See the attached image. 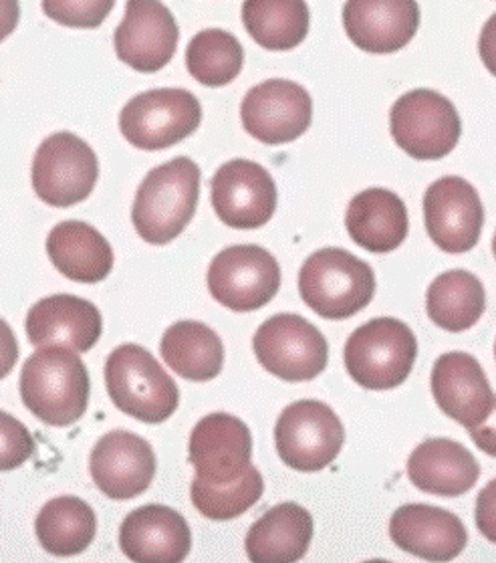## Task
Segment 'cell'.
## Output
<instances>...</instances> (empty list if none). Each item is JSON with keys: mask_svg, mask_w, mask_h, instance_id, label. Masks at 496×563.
<instances>
[{"mask_svg": "<svg viewBox=\"0 0 496 563\" xmlns=\"http://www.w3.org/2000/svg\"><path fill=\"white\" fill-rule=\"evenodd\" d=\"M19 393L41 422L57 429L71 427L89 406V372L77 352L65 345H45L24 362Z\"/></svg>", "mask_w": 496, "mask_h": 563, "instance_id": "1", "label": "cell"}, {"mask_svg": "<svg viewBox=\"0 0 496 563\" xmlns=\"http://www.w3.org/2000/svg\"><path fill=\"white\" fill-rule=\"evenodd\" d=\"M200 168L190 158L169 159L147 172L132 207L137 234L150 245H168L178 239L198 209Z\"/></svg>", "mask_w": 496, "mask_h": 563, "instance_id": "2", "label": "cell"}, {"mask_svg": "<svg viewBox=\"0 0 496 563\" xmlns=\"http://www.w3.org/2000/svg\"><path fill=\"white\" fill-rule=\"evenodd\" d=\"M106 386L120 412L145 424L166 422L180 405V390L142 345L123 343L106 362Z\"/></svg>", "mask_w": 496, "mask_h": 563, "instance_id": "3", "label": "cell"}, {"mask_svg": "<svg viewBox=\"0 0 496 563\" xmlns=\"http://www.w3.org/2000/svg\"><path fill=\"white\" fill-rule=\"evenodd\" d=\"M299 294L319 318L350 319L372 303L375 273L343 249H321L302 263Z\"/></svg>", "mask_w": 496, "mask_h": 563, "instance_id": "4", "label": "cell"}, {"mask_svg": "<svg viewBox=\"0 0 496 563\" xmlns=\"http://www.w3.org/2000/svg\"><path fill=\"white\" fill-rule=\"evenodd\" d=\"M418 357V340L404 321L377 318L353 331L343 362L351 378L367 390H392L408 380Z\"/></svg>", "mask_w": 496, "mask_h": 563, "instance_id": "5", "label": "cell"}, {"mask_svg": "<svg viewBox=\"0 0 496 563\" xmlns=\"http://www.w3.org/2000/svg\"><path fill=\"white\" fill-rule=\"evenodd\" d=\"M394 142L416 159H442L459 146L462 122L450 99L434 89L404 93L389 111Z\"/></svg>", "mask_w": 496, "mask_h": 563, "instance_id": "6", "label": "cell"}, {"mask_svg": "<svg viewBox=\"0 0 496 563\" xmlns=\"http://www.w3.org/2000/svg\"><path fill=\"white\" fill-rule=\"evenodd\" d=\"M202 122V106L186 89H152L128 101L121 110L123 137L140 150L157 152L180 144Z\"/></svg>", "mask_w": 496, "mask_h": 563, "instance_id": "7", "label": "cell"}, {"mask_svg": "<svg viewBox=\"0 0 496 563\" xmlns=\"http://www.w3.org/2000/svg\"><path fill=\"white\" fill-rule=\"evenodd\" d=\"M254 355L268 374L285 382L317 378L329 362L326 335L295 313H278L256 330Z\"/></svg>", "mask_w": 496, "mask_h": 563, "instance_id": "8", "label": "cell"}, {"mask_svg": "<svg viewBox=\"0 0 496 563\" xmlns=\"http://www.w3.org/2000/svg\"><path fill=\"white\" fill-rule=\"evenodd\" d=\"M99 178L93 147L69 132L48 135L33 159V190L48 207L69 209L89 198Z\"/></svg>", "mask_w": 496, "mask_h": 563, "instance_id": "9", "label": "cell"}, {"mask_svg": "<svg viewBox=\"0 0 496 563\" xmlns=\"http://www.w3.org/2000/svg\"><path fill=\"white\" fill-rule=\"evenodd\" d=\"M345 430L338 415L319 400H299L287 406L275 427V444L285 465L317 473L338 459Z\"/></svg>", "mask_w": 496, "mask_h": 563, "instance_id": "10", "label": "cell"}, {"mask_svg": "<svg viewBox=\"0 0 496 563\" xmlns=\"http://www.w3.org/2000/svg\"><path fill=\"white\" fill-rule=\"evenodd\" d=\"M208 289L218 303L236 313L256 311L280 289V267L263 246L234 245L220 251L208 267Z\"/></svg>", "mask_w": 496, "mask_h": 563, "instance_id": "11", "label": "cell"}, {"mask_svg": "<svg viewBox=\"0 0 496 563\" xmlns=\"http://www.w3.org/2000/svg\"><path fill=\"white\" fill-rule=\"evenodd\" d=\"M190 465L196 483L227 487L251 471L253 437L241 418L214 412L202 418L190 434Z\"/></svg>", "mask_w": 496, "mask_h": 563, "instance_id": "12", "label": "cell"}, {"mask_svg": "<svg viewBox=\"0 0 496 563\" xmlns=\"http://www.w3.org/2000/svg\"><path fill=\"white\" fill-rule=\"evenodd\" d=\"M244 130L254 140L280 146L301 137L313 120V99L289 79H268L254 86L241 106Z\"/></svg>", "mask_w": 496, "mask_h": 563, "instance_id": "13", "label": "cell"}, {"mask_svg": "<svg viewBox=\"0 0 496 563\" xmlns=\"http://www.w3.org/2000/svg\"><path fill=\"white\" fill-rule=\"evenodd\" d=\"M212 209L218 219L236 231L265 227L277 210V186L261 164L230 159L212 178Z\"/></svg>", "mask_w": 496, "mask_h": 563, "instance_id": "14", "label": "cell"}, {"mask_svg": "<svg viewBox=\"0 0 496 563\" xmlns=\"http://www.w3.org/2000/svg\"><path fill=\"white\" fill-rule=\"evenodd\" d=\"M423 224L444 253H466L478 245L484 207L476 188L460 176H444L423 195Z\"/></svg>", "mask_w": 496, "mask_h": 563, "instance_id": "15", "label": "cell"}, {"mask_svg": "<svg viewBox=\"0 0 496 563\" xmlns=\"http://www.w3.org/2000/svg\"><path fill=\"white\" fill-rule=\"evenodd\" d=\"M178 38L176 19L159 0H128L113 43L120 62L137 74H156L172 62Z\"/></svg>", "mask_w": 496, "mask_h": 563, "instance_id": "16", "label": "cell"}, {"mask_svg": "<svg viewBox=\"0 0 496 563\" xmlns=\"http://www.w3.org/2000/svg\"><path fill=\"white\" fill-rule=\"evenodd\" d=\"M89 468L97 489L109 499L128 501L150 489L156 475V454L142 437L111 430L93 446Z\"/></svg>", "mask_w": 496, "mask_h": 563, "instance_id": "17", "label": "cell"}, {"mask_svg": "<svg viewBox=\"0 0 496 563\" xmlns=\"http://www.w3.org/2000/svg\"><path fill=\"white\" fill-rule=\"evenodd\" d=\"M432 394L438 408L469 430L481 427L495 406L483 366L464 352H450L436 360Z\"/></svg>", "mask_w": 496, "mask_h": 563, "instance_id": "18", "label": "cell"}, {"mask_svg": "<svg viewBox=\"0 0 496 563\" xmlns=\"http://www.w3.org/2000/svg\"><path fill=\"white\" fill-rule=\"evenodd\" d=\"M389 538L399 550L426 562L447 563L459 558L469 543L459 517L432 505H404L389 521Z\"/></svg>", "mask_w": 496, "mask_h": 563, "instance_id": "19", "label": "cell"}, {"mask_svg": "<svg viewBox=\"0 0 496 563\" xmlns=\"http://www.w3.org/2000/svg\"><path fill=\"white\" fill-rule=\"evenodd\" d=\"M343 26L355 47L386 55L404 49L420 26L416 0H348Z\"/></svg>", "mask_w": 496, "mask_h": 563, "instance_id": "20", "label": "cell"}, {"mask_svg": "<svg viewBox=\"0 0 496 563\" xmlns=\"http://www.w3.org/2000/svg\"><path fill=\"white\" fill-rule=\"evenodd\" d=\"M103 333V318L91 301L75 295H51L29 309L26 338L35 347L65 345L89 352Z\"/></svg>", "mask_w": 496, "mask_h": 563, "instance_id": "21", "label": "cell"}, {"mask_svg": "<svg viewBox=\"0 0 496 563\" xmlns=\"http://www.w3.org/2000/svg\"><path fill=\"white\" fill-rule=\"evenodd\" d=\"M120 548L135 563H181L192 548V533L178 511L144 505L123 519Z\"/></svg>", "mask_w": 496, "mask_h": 563, "instance_id": "22", "label": "cell"}, {"mask_svg": "<svg viewBox=\"0 0 496 563\" xmlns=\"http://www.w3.org/2000/svg\"><path fill=\"white\" fill-rule=\"evenodd\" d=\"M408 477L414 487L438 495L460 497L481 477V466L466 446L450 439H428L408 459Z\"/></svg>", "mask_w": 496, "mask_h": 563, "instance_id": "23", "label": "cell"}, {"mask_svg": "<svg viewBox=\"0 0 496 563\" xmlns=\"http://www.w3.org/2000/svg\"><path fill=\"white\" fill-rule=\"evenodd\" d=\"M345 227L351 241L370 253H392L408 236V209L386 188H367L351 198Z\"/></svg>", "mask_w": 496, "mask_h": 563, "instance_id": "24", "label": "cell"}, {"mask_svg": "<svg viewBox=\"0 0 496 563\" xmlns=\"http://www.w3.org/2000/svg\"><path fill=\"white\" fill-rule=\"evenodd\" d=\"M311 539V514L297 503H280L251 527L244 550L253 563H297L305 558Z\"/></svg>", "mask_w": 496, "mask_h": 563, "instance_id": "25", "label": "cell"}, {"mask_svg": "<svg viewBox=\"0 0 496 563\" xmlns=\"http://www.w3.org/2000/svg\"><path fill=\"white\" fill-rule=\"evenodd\" d=\"M47 255L55 269L75 283H101L113 269L108 239L87 222H59L48 233Z\"/></svg>", "mask_w": 496, "mask_h": 563, "instance_id": "26", "label": "cell"}, {"mask_svg": "<svg viewBox=\"0 0 496 563\" xmlns=\"http://www.w3.org/2000/svg\"><path fill=\"white\" fill-rule=\"evenodd\" d=\"M159 352L184 380L210 382L222 372L224 345L214 330L202 321H178L164 333Z\"/></svg>", "mask_w": 496, "mask_h": 563, "instance_id": "27", "label": "cell"}, {"mask_svg": "<svg viewBox=\"0 0 496 563\" xmlns=\"http://www.w3.org/2000/svg\"><path fill=\"white\" fill-rule=\"evenodd\" d=\"M96 511L79 497H57L38 511L35 533L41 548L55 558L84 553L96 538Z\"/></svg>", "mask_w": 496, "mask_h": 563, "instance_id": "28", "label": "cell"}, {"mask_svg": "<svg viewBox=\"0 0 496 563\" xmlns=\"http://www.w3.org/2000/svg\"><path fill=\"white\" fill-rule=\"evenodd\" d=\"M426 309L440 330L452 333L471 330L486 309L483 283L469 271H447L428 287Z\"/></svg>", "mask_w": 496, "mask_h": 563, "instance_id": "29", "label": "cell"}, {"mask_svg": "<svg viewBox=\"0 0 496 563\" xmlns=\"http://www.w3.org/2000/svg\"><path fill=\"white\" fill-rule=\"evenodd\" d=\"M242 23L261 47L290 51L309 35L311 14L305 0H244Z\"/></svg>", "mask_w": 496, "mask_h": 563, "instance_id": "30", "label": "cell"}, {"mask_svg": "<svg viewBox=\"0 0 496 563\" xmlns=\"http://www.w3.org/2000/svg\"><path fill=\"white\" fill-rule=\"evenodd\" d=\"M244 51L239 38L222 29H206L190 41L186 67L198 84L224 87L242 71Z\"/></svg>", "mask_w": 496, "mask_h": 563, "instance_id": "31", "label": "cell"}, {"mask_svg": "<svg viewBox=\"0 0 496 563\" xmlns=\"http://www.w3.org/2000/svg\"><path fill=\"white\" fill-rule=\"evenodd\" d=\"M265 490V481L261 473L251 466V471L227 487H208L192 481L190 497L194 507L212 521H230L246 514L258 503Z\"/></svg>", "mask_w": 496, "mask_h": 563, "instance_id": "32", "label": "cell"}, {"mask_svg": "<svg viewBox=\"0 0 496 563\" xmlns=\"http://www.w3.org/2000/svg\"><path fill=\"white\" fill-rule=\"evenodd\" d=\"M115 0H43V13L57 25L97 29L108 19Z\"/></svg>", "mask_w": 496, "mask_h": 563, "instance_id": "33", "label": "cell"}, {"mask_svg": "<svg viewBox=\"0 0 496 563\" xmlns=\"http://www.w3.org/2000/svg\"><path fill=\"white\" fill-rule=\"evenodd\" d=\"M33 454V434L21 420L0 410V473L23 466Z\"/></svg>", "mask_w": 496, "mask_h": 563, "instance_id": "34", "label": "cell"}, {"mask_svg": "<svg viewBox=\"0 0 496 563\" xmlns=\"http://www.w3.org/2000/svg\"><path fill=\"white\" fill-rule=\"evenodd\" d=\"M476 526L481 529L484 538L496 543V478L478 493Z\"/></svg>", "mask_w": 496, "mask_h": 563, "instance_id": "35", "label": "cell"}, {"mask_svg": "<svg viewBox=\"0 0 496 563\" xmlns=\"http://www.w3.org/2000/svg\"><path fill=\"white\" fill-rule=\"evenodd\" d=\"M19 362V342L11 325L0 319V380L11 374Z\"/></svg>", "mask_w": 496, "mask_h": 563, "instance_id": "36", "label": "cell"}, {"mask_svg": "<svg viewBox=\"0 0 496 563\" xmlns=\"http://www.w3.org/2000/svg\"><path fill=\"white\" fill-rule=\"evenodd\" d=\"M478 53L488 74L496 77V13L483 26V33L478 38Z\"/></svg>", "mask_w": 496, "mask_h": 563, "instance_id": "37", "label": "cell"}, {"mask_svg": "<svg viewBox=\"0 0 496 563\" xmlns=\"http://www.w3.org/2000/svg\"><path fill=\"white\" fill-rule=\"evenodd\" d=\"M471 439L483 453L496 459V398L491 417L486 418L481 427L471 430Z\"/></svg>", "mask_w": 496, "mask_h": 563, "instance_id": "38", "label": "cell"}, {"mask_svg": "<svg viewBox=\"0 0 496 563\" xmlns=\"http://www.w3.org/2000/svg\"><path fill=\"white\" fill-rule=\"evenodd\" d=\"M21 21L19 0H0V43L14 33Z\"/></svg>", "mask_w": 496, "mask_h": 563, "instance_id": "39", "label": "cell"}, {"mask_svg": "<svg viewBox=\"0 0 496 563\" xmlns=\"http://www.w3.org/2000/svg\"><path fill=\"white\" fill-rule=\"evenodd\" d=\"M363 563H392V562H386V560H372V562H363Z\"/></svg>", "mask_w": 496, "mask_h": 563, "instance_id": "40", "label": "cell"}, {"mask_svg": "<svg viewBox=\"0 0 496 563\" xmlns=\"http://www.w3.org/2000/svg\"><path fill=\"white\" fill-rule=\"evenodd\" d=\"M493 251H495V258H496V233H495V239H493Z\"/></svg>", "mask_w": 496, "mask_h": 563, "instance_id": "41", "label": "cell"}, {"mask_svg": "<svg viewBox=\"0 0 496 563\" xmlns=\"http://www.w3.org/2000/svg\"><path fill=\"white\" fill-rule=\"evenodd\" d=\"M495 357H496V343H495Z\"/></svg>", "mask_w": 496, "mask_h": 563, "instance_id": "42", "label": "cell"}]
</instances>
